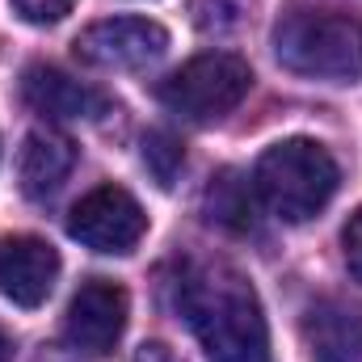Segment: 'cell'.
Here are the masks:
<instances>
[{"label": "cell", "instance_id": "obj_8", "mask_svg": "<svg viewBox=\"0 0 362 362\" xmlns=\"http://www.w3.org/2000/svg\"><path fill=\"white\" fill-rule=\"evenodd\" d=\"M59 278V253L38 236L0 240V291L17 308H42Z\"/></svg>", "mask_w": 362, "mask_h": 362}, {"label": "cell", "instance_id": "obj_17", "mask_svg": "<svg viewBox=\"0 0 362 362\" xmlns=\"http://www.w3.org/2000/svg\"><path fill=\"white\" fill-rule=\"evenodd\" d=\"M131 362H173V354H169V346H160V341H144Z\"/></svg>", "mask_w": 362, "mask_h": 362}, {"label": "cell", "instance_id": "obj_12", "mask_svg": "<svg viewBox=\"0 0 362 362\" xmlns=\"http://www.w3.org/2000/svg\"><path fill=\"white\" fill-rule=\"evenodd\" d=\"M253 194L257 189L236 169H223L202 194V215L228 232H249L253 228Z\"/></svg>", "mask_w": 362, "mask_h": 362}, {"label": "cell", "instance_id": "obj_2", "mask_svg": "<svg viewBox=\"0 0 362 362\" xmlns=\"http://www.w3.org/2000/svg\"><path fill=\"white\" fill-rule=\"evenodd\" d=\"M274 55L299 76L354 81L362 76V21L337 8L291 4L274 21Z\"/></svg>", "mask_w": 362, "mask_h": 362}, {"label": "cell", "instance_id": "obj_14", "mask_svg": "<svg viewBox=\"0 0 362 362\" xmlns=\"http://www.w3.org/2000/svg\"><path fill=\"white\" fill-rule=\"evenodd\" d=\"M253 13V0H194V21H198V30H215V34H223V30H236L245 17Z\"/></svg>", "mask_w": 362, "mask_h": 362}, {"label": "cell", "instance_id": "obj_9", "mask_svg": "<svg viewBox=\"0 0 362 362\" xmlns=\"http://www.w3.org/2000/svg\"><path fill=\"white\" fill-rule=\"evenodd\" d=\"M303 341L316 362H362V312L320 299L303 312Z\"/></svg>", "mask_w": 362, "mask_h": 362}, {"label": "cell", "instance_id": "obj_15", "mask_svg": "<svg viewBox=\"0 0 362 362\" xmlns=\"http://www.w3.org/2000/svg\"><path fill=\"white\" fill-rule=\"evenodd\" d=\"M76 8V0H13V13L30 25H55Z\"/></svg>", "mask_w": 362, "mask_h": 362}, {"label": "cell", "instance_id": "obj_4", "mask_svg": "<svg viewBox=\"0 0 362 362\" xmlns=\"http://www.w3.org/2000/svg\"><path fill=\"white\" fill-rule=\"evenodd\" d=\"M253 89V72L240 55L228 51H211V55H194L189 64H181L169 81H160L156 97L194 122H211L232 114Z\"/></svg>", "mask_w": 362, "mask_h": 362}, {"label": "cell", "instance_id": "obj_16", "mask_svg": "<svg viewBox=\"0 0 362 362\" xmlns=\"http://www.w3.org/2000/svg\"><path fill=\"white\" fill-rule=\"evenodd\" d=\"M341 249H346V266H350V274L362 282V206L350 215V223H346V232H341Z\"/></svg>", "mask_w": 362, "mask_h": 362}, {"label": "cell", "instance_id": "obj_5", "mask_svg": "<svg viewBox=\"0 0 362 362\" xmlns=\"http://www.w3.org/2000/svg\"><path fill=\"white\" fill-rule=\"evenodd\" d=\"M148 232V215L122 185H97L68 215V236L93 253H131Z\"/></svg>", "mask_w": 362, "mask_h": 362}, {"label": "cell", "instance_id": "obj_10", "mask_svg": "<svg viewBox=\"0 0 362 362\" xmlns=\"http://www.w3.org/2000/svg\"><path fill=\"white\" fill-rule=\"evenodd\" d=\"M21 97L42 118H93V114H101V97L89 85L72 81L68 72L51 68V64H30L25 68Z\"/></svg>", "mask_w": 362, "mask_h": 362}, {"label": "cell", "instance_id": "obj_11", "mask_svg": "<svg viewBox=\"0 0 362 362\" xmlns=\"http://www.w3.org/2000/svg\"><path fill=\"white\" fill-rule=\"evenodd\" d=\"M76 165V144L59 131H30L17 156V181L25 198H51Z\"/></svg>", "mask_w": 362, "mask_h": 362}, {"label": "cell", "instance_id": "obj_3", "mask_svg": "<svg viewBox=\"0 0 362 362\" xmlns=\"http://www.w3.org/2000/svg\"><path fill=\"white\" fill-rule=\"evenodd\" d=\"M337 181H341L337 160L316 139H282L270 152H262L253 169L257 198L286 223H303L316 211H325Z\"/></svg>", "mask_w": 362, "mask_h": 362}, {"label": "cell", "instance_id": "obj_1", "mask_svg": "<svg viewBox=\"0 0 362 362\" xmlns=\"http://www.w3.org/2000/svg\"><path fill=\"white\" fill-rule=\"evenodd\" d=\"M177 308L211 362H270V325L257 291L232 266H189Z\"/></svg>", "mask_w": 362, "mask_h": 362}, {"label": "cell", "instance_id": "obj_18", "mask_svg": "<svg viewBox=\"0 0 362 362\" xmlns=\"http://www.w3.org/2000/svg\"><path fill=\"white\" fill-rule=\"evenodd\" d=\"M0 362H13V341H8L4 329H0Z\"/></svg>", "mask_w": 362, "mask_h": 362}, {"label": "cell", "instance_id": "obj_6", "mask_svg": "<svg viewBox=\"0 0 362 362\" xmlns=\"http://www.w3.org/2000/svg\"><path fill=\"white\" fill-rule=\"evenodd\" d=\"M169 51V30L148 17H105L81 30L76 38V59L89 68H148Z\"/></svg>", "mask_w": 362, "mask_h": 362}, {"label": "cell", "instance_id": "obj_13", "mask_svg": "<svg viewBox=\"0 0 362 362\" xmlns=\"http://www.w3.org/2000/svg\"><path fill=\"white\" fill-rule=\"evenodd\" d=\"M144 165H148V173L156 177V185H173L181 173V165H185V148H181L177 135H169V131H148L144 135Z\"/></svg>", "mask_w": 362, "mask_h": 362}, {"label": "cell", "instance_id": "obj_7", "mask_svg": "<svg viewBox=\"0 0 362 362\" xmlns=\"http://www.w3.org/2000/svg\"><path fill=\"white\" fill-rule=\"evenodd\" d=\"M127 312H131V299H127V291L118 286V282H110V278H89L76 295H72V303H68V325H64V333H68V341L81 350V354H110L114 346H118V337H122V329H127Z\"/></svg>", "mask_w": 362, "mask_h": 362}]
</instances>
